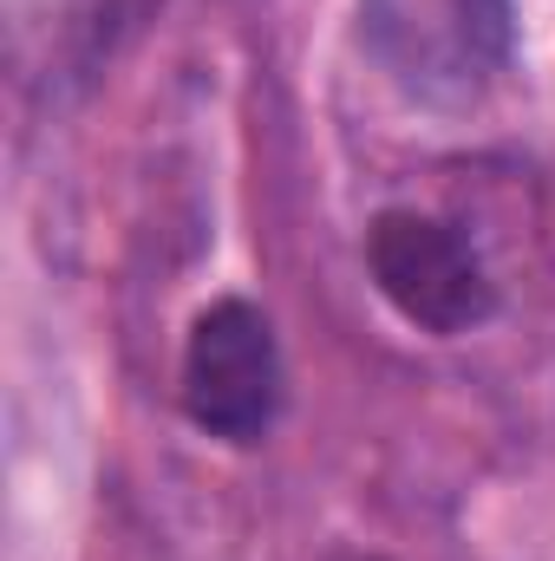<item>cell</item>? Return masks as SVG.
Listing matches in <instances>:
<instances>
[{
    "label": "cell",
    "instance_id": "1",
    "mask_svg": "<svg viewBox=\"0 0 555 561\" xmlns=\"http://www.w3.org/2000/svg\"><path fill=\"white\" fill-rule=\"evenodd\" d=\"M366 53L424 105H477L517 53V0H360Z\"/></svg>",
    "mask_w": 555,
    "mask_h": 561
},
{
    "label": "cell",
    "instance_id": "3",
    "mask_svg": "<svg viewBox=\"0 0 555 561\" xmlns=\"http://www.w3.org/2000/svg\"><path fill=\"white\" fill-rule=\"evenodd\" d=\"M366 268L380 280V294L424 333L451 340L471 333L497 313V280L484 268V255L438 216L418 209H386L366 229Z\"/></svg>",
    "mask_w": 555,
    "mask_h": 561
},
{
    "label": "cell",
    "instance_id": "2",
    "mask_svg": "<svg viewBox=\"0 0 555 561\" xmlns=\"http://www.w3.org/2000/svg\"><path fill=\"white\" fill-rule=\"evenodd\" d=\"M183 412L223 444H256L281 412V346L256 300H216L183 340Z\"/></svg>",
    "mask_w": 555,
    "mask_h": 561
}]
</instances>
